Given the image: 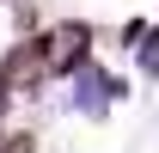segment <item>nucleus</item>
Wrapping results in <instances>:
<instances>
[{"label":"nucleus","instance_id":"1","mask_svg":"<svg viewBox=\"0 0 159 153\" xmlns=\"http://www.w3.org/2000/svg\"><path fill=\"white\" fill-rule=\"evenodd\" d=\"M37 80H49V55H43V37L37 43H19L12 55L0 61V92L12 98V92H31Z\"/></svg>","mask_w":159,"mask_h":153},{"label":"nucleus","instance_id":"3","mask_svg":"<svg viewBox=\"0 0 159 153\" xmlns=\"http://www.w3.org/2000/svg\"><path fill=\"white\" fill-rule=\"evenodd\" d=\"M0 153H37V141H31V135H19V129H6V141H0Z\"/></svg>","mask_w":159,"mask_h":153},{"label":"nucleus","instance_id":"4","mask_svg":"<svg viewBox=\"0 0 159 153\" xmlns=\"http://www.w3.org/2000/svg\"><path fill=\"white\" fill-rule=\"evenodd\" d=\"M0 116H6V92H0ZM0 141H6V129H0Z\"/></svg>","mask_w":159,"mask_h":153},{"label":"nucleus","instance_id":"2","mask_svg":"<svg viewBox=\"0 0 159 153\" xmlns=\"http://www.w3.org/2000/svg\"><path fill=\"white\" fill-rule=\"evenodd\" d=\"M86 43H92V31H86V25H55V31L43 37V55H49V74H74L80 61H86Z\"/></svg>","mask_w":159,"mask_h":153}]
</instances>
